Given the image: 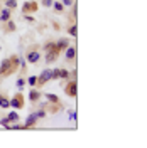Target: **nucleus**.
<instances>
[{"label":"nucleus","instance_id":"obj_1","mask_svg":"<svg viewBox=\"0 0 147 148\" xmlns=\"http://www.w3.org/2000/svg\"><path fill=\"white\" fill-rule=\"evenodd\" d=\"M14 69V62L10 59H3L0 62V74H5V73H10Z\"/></svg>","mask_w":147,"mask_h":148},{"label":"nucleus","instance_id":"obj_2","mask_svg":"<svg viewBox=\"0 0 147 148\" xmlns=\"http://www.w3.org/2000/svg\"><path fill=\"white\" fill-rule=\"evenodd\" d=\"M49 79H53V77H51V69H46V71H42V74L37 77V84L42 86V84H46Z\"/></svg>","mask_w":147,"mask_h":148},{"label":"nucleus","instance_id":"obj_3","mask_svg":"<svg viewBox=\"0 0 147 148\" xmlns=\"http://www.w3.org/2000/svg\"><path fill=\"white\" fill-rule=\"evenodd\" d=\"M39 59H41V56H39V52H36V51H31V52L27 54V61L31 62V64H36Z\"/></svg>","mask_w":147,"mask_h":148},{"label":"nucleus","instance_id":"obj_4","mask_svg":"<svg viewBox=\"0 0 147 148\" xmlns=\"http://www.w3.org/2000/svg\"><path fill=\"white\" fill-rule=\"evenodd\" d=\"M66 92H68V96H76V81H71V83L68 84V88H66Z\"/></svg>","mask_w":147,"mask_h":148},{"label":"nucleus","instance_id":"obj_5","mask_svg":"<svg viewBox=\"0 0 147 148\" xmlns=\"http://www.w3.org/2000/svg\"><path fill=\"white\" fill-rule=\"evenodd\" d=\"M36 121H37V116H36V113H34V114L27 116V120H26V125H24V128H31V126H34V125H36Z\"/></svg>","mask_w":147,"mask_h":148},{"label":"nucleus","instance_id":"obj_6","mask_svg":"<svg viewBox=\"0 0 147 148\" xmlns=\"http://www.w3.org/2000/svg\"><path fill=\"white\" fill-rule=\"evenodd\" d=\"M56 59H58V51H49L47 52V57H46V64H51V62H54Z\"/></svg>","mask_w":147,"mask_h":148},{"label":"nucleus","instance_id":"obj_7","mask_svg":"<svg viewBox=\"0 0 147 148\" xmlns=\"http://www.w3.org/2000/svg\"><path fill=\"white\" fill-rule=\"evenodd\" d=\"M54 47H56V51L59 52L61 49H64V47H68V40H66V39H61V40H58V42L54 44Z\"/></svg>","mask_w":147,"mask_h":148},{"label":"nucleus","instance_id":"obj_8","mask_svg":"<svg viewBox=\"0 0 147 148\" xmlns=\"http://www.w3.org/2000/svg\"><path fill=\"white\" fill-rule=\"evenodd\" d=\"M9 18H10V9H3L0 12V20L2 22H7Z\"/></svg>","mask_w":147,"mask_h":148},{"label":"nucleus","instance_id":"obj_9","mask_svg":"<svg viewBox=\"0 0 147 148\" xmlns=\"http://www.w3.org/2000/svg\"><path fill=\"white\" fill-rule=\"evenodd\" d=\"M36 9H37V5L34 3V2H32V3H31V2H27V3H24V9H22V12H24V14H27L29 10H32V12H34Z\"/></svg>","mask_w":147,"mask_h":148},{"label":"nucleus","instance_id":"obj_10","mask_svg":"<svg viewBox=\"0 0 147 148\" xmlns=\"http://www.w3.org/2000/svg\"><path fill=\"white\" fill-rule=\"evenodd\" d=\"M39 98H41V92L36 91V89H31V92H29V99H31V101H39Z\"/></svg>","mask_w":147,"mask_h":148},{"label":"nucleus","instance_id":"obj_11","mask_svg":"<svg viewBox=\"0 0 147 148\" xmlns=\"http://www.w3.org/2000/svg\"><path fill=\"white\" fill-rule=\"evenodd\" d=\"M74 56H76V51H74V47H68V51H66V59H74Z\"/></svg>","mask_w":147,"mask_h":148},{"label":"nucleus","instance_id":"obj_12","mask_svg":"<svg viewBox=\"0 0 147 148\" xmlns=\"http://www.w3.org/2000/svg\"><path fill=\"white\" fill-rule=\"evenodd\" d=\"M10 106H12V108H20V106H22V99H20V96H19V98H14V99L10 101Z\"/></svg>","mask_w":147,"mask_h":148},{"label":"nucleus","instance_id":"obj_13","mask_svg":"<svg viewBox=\"0 0 147 148\" xmlns=\"http://www.w3.org/2000/svg\"><path fill=\"white\" fill-rule=\"evenodd\" d=\"M27 84H31V88H34V86L37 84V77L36 76H31V77L27 79Z\"/></svg>","mask_w":147,"mask_h":148},{"label":"nucleus","instance_id":"obj_14","mask_svg":"<svg viewBox=\"0 0 147 148\" xmlns=\"http://www.w3.org/2000/svg\"><path fill=\"white\" fill-rule=\"evenodd\" d=\"M7 118H9V121H19V114L15 113V111H12Z\"/></svg>","mask_w":147,"mask_h":148},{"label":"nucleus","instance_id":"obj_15","mask_svg":"<svg viewBox=\"0 0 147 148\" xmlns=\"http://www.w3.org/2000/svg\"><path fill=\"white\" fill-rule=\"evenodd\" d=\"M46 98H47L51 103H58V101H59V98H58L56 94H46Z\"/></svg>","mask_w":147,"mask_h":148},{"label":"nucleus","instance_id":"obj_16","mask_svg":"<svg viewBox=\"0 0 147 148\" xmlns=\"http://www.w3.org/2000/svg\"><path fill=\"white\" fill-rule=\"evenodd\" d=\"M5 5H7V9H14V7H17V2L15 0H7Z\"/></svg>","mask_w":147,"mask_h":148},{"label":"nucleus","instance_id":"obj_17","mask_svg":"<svg viewBox=\"0 0 147 148\" xmlns=\"http://www.w3.org/2000/svg\"><path fill=\"white\" fill-rule=\"evenodd\" d=\"M53 7H54V10L61 12V10H63V3H59V2H53Z\"/></svg>","mask_w":147,"mask_h":148},{"label":"nucleus","instance_id":"obj_18","mask_svg":"<svg viewBox=\"0 0 147 148\" xmlns=\"http://www.w3.org/2000/svg\"><path fill=\"white\" fill-rule=\"evenodd\" d=\"M7 27H9V30L10 32H12V30H15V24H14V22H12V20H7Z\"/></svg>","mask_w":147,"mask_h":148},{"label":"nucleus","instance_id":"obj_19","mask_svg":"<svg viewBox=\"0 0 147 148\" xmlns=\"http://www.w3.org/2000/svg\"><path fill=\"white\" fill-rule=\"evenodd\" d=\"M9 118H2V120H0V125H2V126H9Z\"/></svg>","mask_w":147,"mask_h":148},{"label":"nucleus","instance_id":"obj_20","mask_svg":"<svg viewBox=\"0 0 147 148\" xmlns=\"http://www.w3.org/2000/svg\"><path fill=\"white\" fill-rule=\"evenodd\" d=\"M69 36H73V37H76V25H73V27H69Z\"/></svg>","mask_w":147,"mask_h":148},{"label":"nucleus","instance_id":"obj_21","mask_svg":"<svg viewBox=\"0 0 147 148\" xmlns=\"http://www.w3.org/2000/svg\"><path fill=\"white\" fill-rule=\"evenodd\" d=\"M56 47H54V44H53V42H49V44H46V51L47 52H49V51H54Z\"/></svg>","mask_w":147,"mask_h":148},{"label":"nucleus","instance_id":"obj_22","mask_svg":"<svg viewBox=\"0 0 147 148\" xmlns=\"http://www.w3.org/2000/svg\"><path fill=\"white\" fill-rule=\"evenodd\" d=\"M42 5L44 7H53V0H42Z\"/></svg>","mask_w":147,"mask_h":148},{"label":"nucleus","instance_id":"obj_23","mask_svg":"<svg viewBox=\"0 0 147 148\" xmlns=\"http://www.w3.org/2000/svg\"><path fill=\"white\" fill-rule=\"evenodd\" d=\"M36 116H37V118H44V116H46V111H42V110H41V111H37V113H36Z\"/></svg>","mask_w":147,"mask_h":148},{"label":"nucleus","instance_id":"obj_24","mask_svg":"<svg viewBox=\"0 0 147 148\" xmlns=\"http://www.w3.org/2000/svg\"><path fill=\"white\" fill-rule=\"evenodd\" d=\"M68 76H69V74H68V71H59V77H68Z\"/></svg>","mask_w":147,"mask_h":148},{"label":"nucleus","instance_id":"obj_25","mask_svg":"<svg viewBox=\"0 0 147 148\" xmlns=\"http://www.w3.org/2000/svg\"><path fill=\"white\" fill-rule=\"evenodd\" d=\"M24 84H26V81H24V79H19V81H17V88L20 89V88H22Z\"/></svg>","mask_w":147,"mask_h":148},{"label":"nucleus","instance_id":"obj_26","mask_svg":"<svg viewBox=\"0 0 147 148\" xmlns=\"http://www.w3.org/2000/svg\"><path fill=\"white\" fill-rule=\"evenodd\" d=\"M63 2H64V5H71L73 3V0H63Z\"/></svg>","mask_w":147,"mask_h":148}]
</instances>
